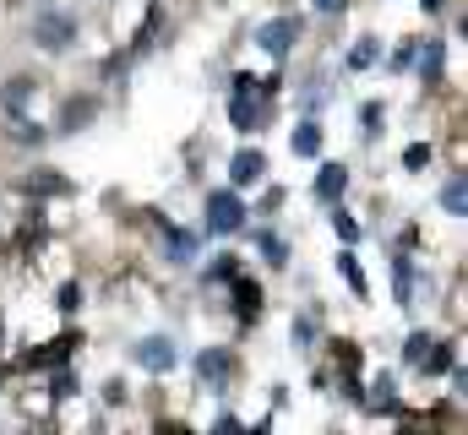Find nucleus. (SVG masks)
<instances>
[{
  "mask_svg": "<svg viewBox=\"0 0 468 435\" xmlns=\"http://www.w3.org/2000/svg\"><path fill=\"white\" fill-rule=\"evenodd\" d=\"M392 278H398V300H409V289H414V278H409V261H403V256L392 261Z\"/></svg>",
  "mask_w": 468,
  "mask_h": 435,
  "instance_id": "nucleus-19",
  "label": "nucleus"
},
{
  "mask_svg": "<svg viewBox=\"0 0 468 435\" xmlns=\"http://www.w3.org/2000/svg\"><path fill=\"white\" fill-rule=\"evenodd\" d=\"M197 370H202V381H207V387H224V381L234 376V359L224 354V348H207V354L197 359Z\"/></svg>",
  "mask_w": 468,
  "mask_h": 435,
  "instance_id": "nucleus-7",
  "label": "nucleus"
},
{
  "mask_svg": "<svg viewBox=\"0 0 468 435\" xmlns=\"http://www.w3.org/2000/svg\"><path fill=\"white\" fill-rule=\"evenodd\" d=\"M344 186H349V169H344V164H327V169L316 175V196H322V202H338Z\"/></svg>",
  "mask_w": 468,
  "mask_h": 435,
  "instance_id": "nucleus-9",
  "label": "nucleus"
},
{
  "mask_svg": "<svg viewBox=\"0 0 468 435\" xmlns=\"http://www.w3.org/2000/svg\"><path fill=\"white\" fill-rule=\"evenodd\" d=\"M239 223H245V202H239L234 191H213V196H207V228H213V234H234Z\"/></svg>",
  "mask_w": 468,
  "mask_h": 435,
  "instance_id": "nucleus-4",
  "label": "nucleus"
},
{
  "mask_svg": "<svg viewBox=\"0 0 468 435\" xmlns=\"http://www.w3.org/2000/svg\"><path fill=\"white\" fill-rule=\"evenodd\" d=\"M294 38H300V22H294V16H272V22H261V33H256V44H261L272 60H283V55L294 49Z\"/></svg>",
  "mask_w": 468,
  "mask_h": 435,
  "instance_id": "nucleus-5",
  "label": "nucleus"
},
{
  "mask_svg": "<svg viewBox=\"0 0 468 435\" xmlns=\"http://www.w3.org/2000/svg\"><path fill=\"white\" fill-rule=\"evenodd\" d=\"M403 164H409V169H425V164H431V147H425V142H414V147L403 153Z\"/></svg>",
  "mask_w": 468,
  "mask_h": 435,
  "instance_id": "nucleus-21",
  "label": "nucleus"
},
{
  "mask_svg": "<svg viewBox=\"0 0 468 435\" xmlns=\"http://www.w3.org/2000/svg\"><path fill=\"white\" fill-rule=\"evenodd\" d=\"M311 337H316V322H294V343H300V348H305Z\"/></svg>",
  "mask_w": 468,
  "mask_h": 435,
  "instance_id": "nucleus-23",
  "label": "nucleus"
},
{
  "mask_svg": "<svg viewBox=\"0 0 468 435\" xmlns=\"http://www.w3.org/2000/svg\"><path fill=\"white\" fill-rule=\"evenodd\" d=\"M349 66H354V71H365V66H376V38H359V49L349 55Z\"/></svg>",
  "mask_w": 468,
  "mask_h": 435,
  "instance_id": "nucleus-18",
  "label": "nucleus"
},
{
  "mask_svg": "<svg viewBox=\"0 0 468 435\" xmlns=\"http://www.w3.org/2000/svg\"><path fill=\"white\" fill-rule=\"evenodd\" d=\"M169 256H175V261H180V267H186V261H191V256H197V239H191V234H186V228H175V234H169Z\"/></svg>",
  "mask_w": 468,
  "mask_h": 435,
  "instance_id": "nucleus-14",
  "label": "nucleus"
},
{
  "mask_svg": "<svg viewBox=\"0 0 468 435\" xmlns=\"http://www.w3.org/2000/svg\"><path fill=\"white\" fill-rule=\"evenodd\" d=\"M289 147H294L300 158H316V153H322V125H316V120H300L294 136H289Z\"/></svg>",
  "mask_w": 468,
  "mask_h": 435,
  "instance_id": "nucleus-8",
  "label": "nucleus"
},
{
  "mask_svg": "<svg viewBox=\"0 0 468 435\" xmlns=\"http://www.w3.org/2000/svg\"><path fill=\"white\" fill-rule=\"evenodd\" d=\"M93 114H99V104H93V99H71V104H66V114H60V131H82Z\"/></svg>",
  "mask_w": 468,
  "mask_h": 435,
  "instance_id": "nucleus-12",
  "label": "nucleus"
},
{
  "mask_svg": "<svg viewBox=\"0 0 468 435\" xmlns=\"http://www.w3.org/2000/svg\"><path fill=\"white\" fill-rule=\"evenodd\" d=\"M333 228H338V239H349V245L359 239V223H354L349 213H333Z\"/></svg>",
  "mask_w": 468,
  "mask_h": 435,
  "instance_id": "nucleus-20",
  "label": "nucleus"
},
{
  "mask_svg": "<svg viewBox=\"0 0 468 435\" xmlns=\"http://www.w3.org/2000/svg\"><path fill=\"white\" fill-rule=\"evenodd\" d=\"M261 256H272V261H283V239H278V234H261Z\"/></svg>",
  "mask_w": 468,
  "mask_h": 435,
  "instance_id": "nucleus-22",
  "label": "nucleus"
},
{
  "mask_svg": "<svg viewBox=\"0 0 468 435\" xmlns=\"http://www.w3.org/2000/svg\"><path fill=\"white\" fill-rule=\"evenodd\" d=\"M0 104H5V114H22V109L33 104V82H27V77H11L5 93H0Z\"/></svg>",
  "mask_w": 468,
  "mask_h": 435,
  "instance_id": "nucleus-11",
  "label": "nucleus"
},
{
  "mask_svg": "<svg viewBox=\"0 0 468 435\" xmlns=\"http://www.w3.org/2000/svg\"><path fill=\"white\" fill-rule=\"evenodd\" d=\"M261 93H267V82H256V77H239V82H234V104H229L234 131H256V120H261Z\"/></svg>",
  "mask_w": 468,
  "mask_h": 435,
  "instance_id": "nucleus-1",
  "label": "nucleus"
},
{
  "mask_svg": "<svg viewBox=\"0 0 468 435\" xmlns=\"http://www.w3.org/2000/svg\"><path fill=\"white\" fill-rule=\"evenodd\" d=\"M229 283H234V311H239V322H250L256 305H261V289H256L250 278H229Z\"/></svg>",
  "mask_w": 468,
  "mask_h": 435,
  "instance_id": "nucleus-10",
  "label": "nucleus"
},
{
  "mask_svg": "<svg viewBox=\"0 0 468 435\" xmlns=\"http://www.w3.org/2000/svg\"><path fill=\"white\" fill-rule=\"evenodd\" d=\"M33 38H38V49L60 55V49H71V38H77V22H71L66 11H38V22H33Z\"/></svg>",
  "mask_w": 468,
  "mask_h": 435,
  "instance_id": "nucleus-2",
  "label": "nucleus"
},
{
  "mask_svg": "<svg viewBox=\"0 0 468 435\" xmlns=\"http://www.w3.org/2000/svg\"><path fill=\"white\" fill-rule=\"evenodd\" d=\"M403 359L425 370V359H431V337H425V332H414V337H409V348H403Z\"/></svg>",
  "mask_w": 468,
  "mask_h": 435,
  "instance_id": "nucleus-15",
  "label": "nucleus"
},
{
  "mask_svg": "<svg viewBox=\"0 0 468 435\" xmlns=\"http://www.w3.org/2000/svg\"><path fill=\"white\" fill-rule=\"evenodd\" d=\"M316 11H344V0H316Z\"/></svg>",
  "mask_w": 468,
  "mask_h": 435,
  "instance_id": "nucleus-24",
  "label": "nucleus"
},
{
  "mask_svg": "<svg viewBox=\"0 0 468 435\" xmlns=\"http://www.w3.org/2000/svg\"><path fill=\"white\" fill-rule=\"evenodd\" d=\"M338 272H344V283H349L354 294H365V272H359V261H354L349 250H344V256H338Z\"/></svg>",
  "mask_w": 468,
  "mask_h": 435,
  "instance_id": "nucleus-16",
  "label": "nucleus"
},
{
  "mask_svg": "<svg viewBox=\"0 0 468 435\" xmlns=\"http://www.w3.org/2000/svg\"><path fill=\"white\" fill-rule=\"evenodd\" d=\"M420 71H425V82H436V77H441V44H425V60H420Z\"/></svg>",
  "mask_w": 468,
  "mask_h": 435,
  "instance_id": "nucleus-17",
  "label": "nucleus"
},
{
  "mask_svg": "<svg viewBox=\"0 0 468 435\" xmlns=\"http://www.w3.org/2000/svg\"><path fill=\"white\" fill-rule=\"evenodd\" d=\"M420 5H425V11H441V5H447V0H420Z\"/></svg>",
  "mask_w": 468,
  "mask_h": 435,
  "instance_id": "nucleus-25",
  "label": "nucleus"
},
{
  "mask_svg": "<svg viewBox=\"0 0 468 435\" xmlns=\"http://www.w3.org/2000/svg\"><path fill=\"white\" fill-rule=\"evenodd\" d=\"M441 207L452 218H463V207H468V186H463V175H452L447 186H441Z\"/></svg>",
  "mask_w": 468,
  "mask_h": 435,
  "instance_id": "nucleus-13",
  "label": "nucleus"
},
{
  "mask_svg": "<svg viewBox=\"0 0 468 435\" xmlns=\"http://www.w3.org/2000/svg\"><path fill=\"white\" fill-rule=\"evenodd\" d=\"M261 175H267V153H261V147H239V153L229 158V180L234 186H256Z\"/></svg>",
  "mask_w": 468,
  "mask_h": 435,
  "instance_id": "nucleus-6",
  "label": "nucleus"
},
{
  "mask_svg": "<svg viewBox=\"0 0 468 435\" xmlns=\"http://www.w3.org/2000/svg\"><path fill=\"white\" fill-rule=\"evenodd\" d=\"M131 359H136L142 370L164 376V370H175V365H180V348H175V337H142V343L131 348Z\"/></svg>",
  "mask_w": 468,
  "mask_h": 435,
  "instance_id": "nucleus-3",
  "label": "nucleus"
}]
</instances>
